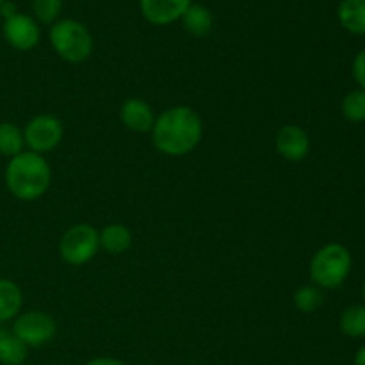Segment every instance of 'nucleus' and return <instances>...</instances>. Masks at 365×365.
Instances as JSON below:
<instances>
[{
  "label": "nucleus",
  "mask_w": 365,
  "mask_h": 365,
  "mask_svg": "<svg viewBox=\"0 0 365 365\" xmlns=\"http://www.w3.org/2000/svg\"><path fill=\"white\" fill-rule=\"evenodd\" d=\"M203 138V121L189 106H175L163 110L152 127L153 146L170 157L191 153Z\"/></svg>",
  "instance_id": "obj_1"
},
{
  "label": "nucleus",
  "mask_w": 365,
  "mask_h": 365,
  "mask_svg": "<svg viewBox=\"0 0 365 365\" xmlns=\"http://www.w3.org/2000/svg\"><path fill=\"white\" fill-rule=\"evenodd\" d=\"M6 187L20 202L39 200L50 187L52 170L43 155L24 150L11 157L4 173Z\"/></svg>",
  "instance_id": "obj_2"
},
{
  "label": "nucleus",
  "mask_w": 365,
  "mask_h": 365,
  "mask_svg": "<svg viewBox=\"0 0 365 365\" xmlns=\"http://www.w3.org/2000/svg\"><path fill=\"white\" fill-rule=\"evenodd\" d=\"M351 266L349 250L339 242H330L317 250L310 260V278L319 289H337L349 277Z\"/></svg>",
  "instance_id": "obj_3"
},
{
  "label": "nucleus",
  "mask_w": 365,
  "mask_h": 365,
  "mask_svg": "<svg viewBox=\"0 0 365 365\" xmlns=\"http://www.w3.org/2000/svg\"><path fill=\"white\" fill-rule=\"evenodd\" d=\"M52 48L63 61L71 64L84 63L93 53V36L84 24L77 20H57L48 32Z\"/></svg>",
  "instance_id": "obj_4"
},
{
  "label": "nucleus",
  "mask_w": 365,
  "mask_h": 365,
  "mask_svg": "<svg viewBox=\"0 0 365 365\" xmlns=\"http://www.w3.org/2000/svg\"><path fill=\"white\" fill-rule=\"evenodd\" d=\"M100 250L98 230L89 223L68 228L59 241V255L68 266H84L91 262Z\"/></svg>",
  "instance_id": "obj_5"
},
{
  "label": "nucleus",
  "mask_w": 365,
  "mask_h": 365,
  "mask_svg": "<svg viewBox=\"0 0 365 365\" xmlns=\"http://www.w3.org/2000/svg\"><path fill=\"white\" fill-rule=\"evenodd\" d=\"M13 335H16L27 348L46 346L57 334V323L50 314L41 310L20 312L13 321Z\"/></svg>",
  "instance_id": "obj_6"
},
{
  "label": "nucleus",
  "mask_w": 365,
  "mask_h": 365,
  "mask_svg": "<svg viewBox=\"0 0 365 365\" xmlns=\"http://www.w3.org/2000/svg\"><path fill=\"white\" fill-rule=\"evenodd\" d=\"M63 123L59 118L52 116V114H36L24 127L25 146L29 148V152L39 153V155L57 148L59 143L63 141Z\"/></svg>",
  "instance_id": "obj_7"
},
{
  "label": "nucleus",
  "mask_w": 365,
  "mask_h": 365,
  "mask_svg": "<svg viewBox=\"0 0 365 365\" xmlns=\"http://www.w3.org/2000/svg\"><path fill=\"white\" fill-rule=\"evenodd\" d=\"M2 34L7 45L13 46L14 50H20V52L32 50L41 38L38 21L34 20V16H29L24 13H16L14 16L4 20Z\"/></svg>",
  "instance_id": "obj_8"
},
{
  "label": "nucleus",
  "mask_w": 365,
  "mask_h": 365,
  "mask_svg": "<svg viewBox=\"0 0 365 365\" xmlns=\"http://www.w3.org/2000/svg\"><path fill=\"white\" fill-rule=\"evenodd\" d=\"M274 148L278 155L291 163H299L307 159L310 152V138L307 130L299 125H284L278 128L274 138Z\"/></svg>",
  "instance_id": "obj_9"
},
{
  "label": "nucleus",
  "mask_w": 365,
  "mask_h": 365,
  "mask_svg": "<svg viewBox=\"0 0 365 365\" xmlns=\"http://www.w3.org/2000/svg\"><path fill=\"white\" fill-rule=\"evenodd\" d=\"M191 0H139V9L152 25H170L180 20Z\"/></svg>",
  "instance_id": "obj_10"
},
{
  "label": "nucleus",
  "mask_w": 365,
  "mask_h": 365,
  "mask_svg": "<svg viewBox=\"0 0 365 365\" xmlns=\"http://www.w3.org/2000/svg\"><path fill=\"white\" fill-rule=\"evenodd\" d=\"M155 114H153L152 106L141 98H128L121 103L120 107V120L128 130L135 134H145L152 132L153 123H155Z\"/></svg>",
  "instance_id": "obj_11"
},
{
  "label": "nucleus",
  "mask_w": 365,
  "mask_h": 365,
  "mask_svg": "<svg viewBox=\"0 0 365 365\" xmlns=\"http://www.w3.org/2000/svg\"><path fill=\"white\" fill-rule=\"evenodd\" d=\"M24 307V292L16 282L0 278V323L16 319Z\"/></svg>",
  "instance_id": "obj_12"
},
{
  "label": "nucleus",
  "mask_w": 365,
  "mask_h": 365,
  "mask_svg": "<svg viewBox=\"0 0 365 365\" xmlns=\"http://www.w3.org/2000/svg\"><path fill=\"white\" fill-rule=\"evenodd\" d=\"M100 248L106 250L110 255H121L127 252L132 245V232L121 223L106 225L98 232Z\"/></svg>",
  "instance_id": "obj_13"
},
{
  "label": "nucleus",
  "mask_w": 365,
  "mask_h": 365,
  "mask_svg": "<svg viewBox=\"0 0 365 365\" xmlns=\"http://www.w3.org/2000/svg\"><path fill=\"white\" fill-rule=\"evenodd\" d=\"M337 16L346 31L365 36V0H342L339 4Z\"/></svg>",
  "instance_id": "obj_14"
},
{
  "label": "nucleus",
  "mask_w": 365,
  "mask_h": 365,
  "mask_svg": "<svg viewBox=\"0 0 365 365\" xmlns=\"http://www.w3.org/2000/svg\"><path fill=\"white\" fill-rule=\"evenodd\" d=\"M180 20L182 24H184L185 31H187L189 34L195 36V38H203V36H207L212 31L214 25L212 13H210L205 6H202V4H191Z\"/></svg>",
  "instance_id": "obj_15"
},
{
  "label": "nucleus",
  "mask_w": 365,
  "mask_h": 365,
  "mask_svg": "<svg viewBox=\"0 0 365 365\" xmlns=\"http://www.w3.org/2000/svg\"><path fill=\"white\" fill-rule=\"evenodd\" d=\"M24 150V128H20L13 121H0V155L11 159Z\"/></svg>",
  "instance_id": "obj_16"
},
{
  "label": "nucleus",
  "mask_w": 365,
  "mask_h": 365,
  "mask_svg": "<svg viewBox=\"0 0 365 365\" xmlns=\"http://www.w3.org/2000/svg\"><path fill=\"white\" fill-rule=\"evenodd\" d=\"M29 348L13 334L0 331V364L24 365L27 360Z\"/></svg>",
  "instance_id": "obj_17"
},
{
  "label": "nucleus",
  "mask_w": 365,
  "mask_h": 365,
  "mask_svg": "<svg viewBox=\"0 0 365 365\" xmlns=\"http://www.w3.org/2000/svg\"><path fill=\"white\" fill-rule=\"evenodd\" d=\"M339 327L351 339L365 337V305H351L342 312Z\"/></svg>",
  "instance_id": "obj_18"
},
{
  "label": "nucleus",
  "mask_w": 365,
  "mask_h": 365,
  "mask_svg": "<svg viewBox=\"0 0 365 365\" xmlns=\"http://www.w3.org/2000/svg\"><path fill=\"white\" fill-rule=\"evenodd\" d=\"M292 303L302 314H312L324 303L323 289L317 285H303L292 296Z\"/></svg>",
  "instance_id": "obj_19"
},
{
  "label": "nucleus",
  "mask_w": 365,
  "mask_h": 365,
  "mask_svg": "<svg viewBox=\"0 0 365 365\" xmlns=\"http://www.w3.org/2000/svg\"><path fill=\"white\" fill-rule=\"evenodd\" d=\"M341 110L342 116L348 121H351V123H362V121H365V91H362V89L349 91L342 98Z\"/></svg>",
  "instance_id": "obj_20"
},
{
  "label": "nucleus",
  "mask_w": 365,
  "mask_h": 365,
  "mask_svg": "<svg viewBox=\"0 0 365 365\" xmlns=\"http://www.w3.org/2000/svg\"><path fill=\"white\" fill-rule=\"evenodd\" d=\"M63 11V0H32V13L38 24H56Z\"/></svg>",
  "instance_id": "obj_21"
},
{
  "label": "nucleus",
  "mask_w": 365,
  "mask_h": 365,
  "mask_svg": "<svg viewBox=\"0 0 365 365\" xmlns=\"http://www.w3.org/2000/svg\"><path fill=\"white\" fill-rule=\"evenodd\" d=\"M353 77L360 84V89L365 91V50L356 53L353 59Z\"/></svg>",
  "instance_id": "obj_22"
},
{
  "label": "nucleus",
  "mask_w": 365,
  "mask_h": 365,
  "mask_svg": "<svg viewBox=\"0 0 365 365\" xmlns=\"http://www.w3.org/2000/svg\"><path fill=\"white\" fill-rule=\"evenodd\" d=\"M86 365H128V364L120 359H113V356H98V359L89 360Z\"/></svg>",
  "instance_id": "obj_23"
},
{
  "label": "nucleus",
  "mask_w": 365,
  "mask_h": 365,
  "mask_svg": "<svg viewBox=\"0 0 365 365\" xmlns=\"http://www.w3.org/2000/svg\"><path fill=\"white\" fill-rule=\"evenodd\" d=\"M16 13H20V11L16 9V4L11 2V0H6V2L2 4V7H0V14H2L4 20H7V18L14 16Z\"/></svg>",
  "instance_id": "obj_24"
},
{
  "label": "nucleus",
  "mask_w": 365,
  "mask_h": 365,
  "mask_svg": "<svg viewBox=\"0 0 365 365\" xmlns=\"http://www.w3.org/2000/svg\"><path fill=\"white\" fill-rule=\"evenodd\" d=\"M355 365H365V346H362V348H360L359 351H356Z\"/></svg>",
  "instance_id": "obj_25"
},
{
  "label": "nucleus",
  "mask_w": 365,
  "mask_h": 365,
  "mask_svg": "<svg viewBox=\"0 0 365 365\" xmlns=\"http://www.w3.org/2000/svg\"><path fill=\"white\" fill-rule=\"evenodd\" d=\"M362 296H364V302H365V280H364V287H362Z\"/></svg>",
  "instance_id": "obj_26"
},
{
  "label": "nucleus",
  "mask_w": 365,
  "mask_h": 365,
  "mask_svg": "<svg viewBox=\"0 0 365 365\" xmlns=\"http://www.w3.org/2000/svg\"><path fill=\"white\" fill-rule=\"evenodd\" d=\"M4 2H6V0H0V7H2V4H4Z\"/></svg>",
  "instance_id": "obj_27"
},
{
  "label": "nucleus",
  "mask_w": 365,
  "mask_h": 365,
  "mask_svg": "<svg viewBox=\"0 0 365 365\" xmlns=\"http://www.w3.org/2000/svg\"><path fill=\"white\" fill-rule=\"evenodd\" d=\"M56 365H59V364H56Z\"/></svg>",
  "instance_id": "obj_28"
}]
</instances>
